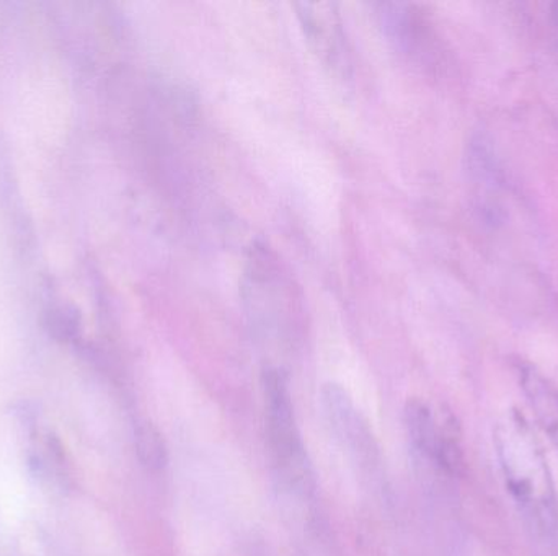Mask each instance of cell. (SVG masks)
Instances as JSON below:
<instances>
[{
    "label": "cell",
    "mask_w": 558,
    "mask_h": 556,
    "mask_svg": "<svg viewBox=\"0 0 558 556\" xmlns=\"http://www.w3.org/2000/svg\"><path fill=\"white\" fill-rule=\"evenodd\" d=\"M494 446L533 556H558V495L543 443L513 408L494 430Z\"/></svg>",
    "instance_id": "1"
},
{
    "label": "cell",
    "mask_w": 558,
    "mask_h": 556,
    "mask_svg": "<svg viewBox=\"0 0 558 556\" xmlns=\"http://www.w3.org/2000/svg\"><path fill=\"white\" fill-rule=\"evenodd\" d=\"M264 392L268 434L278 466L291 482H305L307 462L286 375L278 369H267L264 374Z\"/></svg>",
    "instance_id": "2"
},
{
    "label": "cell",
    "mask_w": 558,
    "mask_h": 556,
    "mask_svg": "<svg viewBox=\"0 0 558 556\" xmlns=\"http://www.w3.org/2000/svg\"><path fill=\"white\" fill-rule=\"evenodd\" d=\"M518 382L533 411L534 420L549 437L558 453V387L536 366L518 359L514 362Z\"/></svg>",
    "instance_id": "3"
},
{
    "label": "cell",
    "mask_w": 558,
    "mask_h": 556,
    "mask_svg": "<svg viewBox=\"0 0 558 556\" xmlns=\"http://www.w3.org/2000/svg\"><path fill=\"white\" fill-rule=\"evenodd\" d=\"M405 424L413 446L435 462L441 437V421L436 420L425 401L413 398L405 407Z\"/></svg>",
    "instance_id": "4"
},
{
    "label": "cell",
    "mask_w": 558,
    "mask_h": 556,
    "mask_svg": "<svg viewBox=\"0 0 558 556\" xmlns=\"http://www.w3.org/2000/svg\"><path fill=\"white\" fill-rule=\"evenodd\" d=\"M324 407L327 411L331 427L341 436H356L360 433V420L354 411L353 401L348 397L347 391L338 384H327L324 388Z\"/></svg>",
    "instance_id": "5"
},
{
    "label": "cell",
    "mask_w": 558,
    "mask_h": 556,
    "mask_svg": "<svg viewBox=\"0 0 558 556\" xmlns=\"http://www.w3.org/2000/svg\"><path fill=\"white\" fill-rule=\"evenodd\" d=\"M136 447L141 462L149 470H162L167 466V446L162 434L150 423L137 427Z\"/></svg>",
    "instance_id": "6"
},
{
    "label": "cell",
    "mask_w": 558,
    "mask_h": 556,
    "mask_svg": "<svg viewBox=\"0 0 558 556\" xmlns=\"http://www.w3.org/2000/svg\"><path fill=\"white\" fill-rule=\"evenodd\" d=\"M556 18H557V29H558V5H557Z\"/></svg>",
    "instance_id": "7"
}]
</instances>
